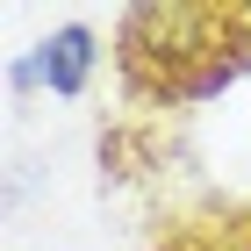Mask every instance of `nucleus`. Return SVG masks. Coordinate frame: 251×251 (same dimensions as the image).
I'll return each mask as SVG.
<instances>
[{
  "mask_svg": "<svg viewBox=\"0 0 251 251\" xmlns=\"http://www.w3.org/2000/svg\"><path fill=\"white\" fill-rule=\"evenodd\" d=\"M86 65H94V36H86V29H65L58 43H43L36 72L50 79L58 94H79V79H86Z\"/></svg>",
  "mask_w": 251,
  "mask_h": 251,
  "instance_id": "1",
  "label": "nucleus"
}]
</instances>
